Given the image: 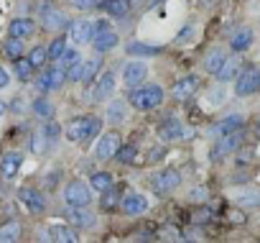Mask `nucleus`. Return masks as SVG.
Returning a JSON list of instances; mask_svg holds the SVG:
<instances>
[{
    "label": "nucleus",
    "mask_w": 260,
    "mask_h": 243,
    "mask_svg": "<svg viewBox=\"0 0 260 243\" xmlns=\"http://www.w3.org/2000/svg\"><path fill=\"white\" fill-rule=\"evenodd\" d=\"M100 131H102V120L97 115H82V118H74L67 126V139L72 144H87L97 139Z\"/></svg>",
    "instance_id": "nucleus-1"
},
{
    "label": "nucleus",
    "mask_w": 260,
    "mask_h": 243,
    "mask_svg": "<svg viewBox=\"0 0 260 243\" xmlns=\"http://www.w3.org/2000/svg\"><path fill=\"white\" fill-rule=\"evenodd\" d=\"M164 90L158 85H136L127 95V105H133L136 110H153L164 102Z\"/></svg>",
    "instance_id": "nucleus-2"
},
{
    "label": "nucleus",
    "mask_w": 260,
    "mask_h": 243,
    "mask_svg": "<svg viewBox=\"0 0 260 243\" xmlns=\"http://www.w3.org/2000/svg\"><path fill=\"white\" fill-rule=\"evenodd\" d=\"M64 202L72 205V207H84L92 202V187L89 182L84 179H72L67 187H64Z\"/></svg>",
    "instance_id": "nucleus-3"
},
{
    "label": "nucleus",
    "mask_w": 260,
    "mask_h": 243,
    "mask_svg": "<svg viewBox=\"0 0 260 243\" xmlns=\"http://www.w3.org/2000/svg\"><path fill=\"white\" fill-rule=\"evenodd\" d=\"M257 90H260V67L240 69L237 82H235V95L237 97H247V95H255Z\"/></svg>",
    "instance_id": "nucleus-4"
},
{
    "label": "nucleus",
    "mask_w": 260,
    "mask_h": 243,
    "mask_svg": "<svg viewBox=\"0 0 260 243\" xmlns=\"http://www.w3.org/2000/svg\"><path fill=\"white\" fill-rule=\"evenodd\" d=\"M39 13H41V26L46 31H61V29L69 26V18L61 11H56L51 3H41L39 6Z\"/></svg>",
    "instance_id": "nucleus-5"
},
{
    "label": "nucleus",
    "mask_w": 260,
    "mask_h": 243,
    "mask_svg": "<svg viewBox=\"0 0 260 243\" xmlns=\"http://www.w3.org/2000/svg\"><path fill=\"white\" fill-rule=\"evenodd\" d=\"M18 202L31 212V215H41L46 210V197L41 190H34V187H21L18 190Z\"/></svg>",
    "instance_id": "nucleus-6"
},
{
    "label": "nucleus",
    "mask_w": 260,
    "mask_h": 243,
    "mask_svg": "<svg viewBox=\"0 0 260 243\" xmlns=\"http://www.w3.org/2000/svg\"><path fill=\"white\" fill-rule=\"evenodd\" d=\"M151 184H153V190H156L158 195H169V192H174V190L181 184V174H179L176 169H161V172L153 174Z\"/></svg>",
    "instance_id": "nucleus-7"
},
{
    "label": "nucleus",
    "mask_w": 260,
    "mask_h": 243,
    "mask_svg": "<svg viewBox=\"0 0 260 243\" xmlns=\"http://www.w3.org/2000/svg\"><path fill=\"white\" fill-rule=\"evenodd\" d=\"M199 87H202V79H199V77H194V74H189V77L176 79V85L171 87V95H174V100L186 102V100H191V97L199 92Z\"/></svg>",
    "instance_id": "nucleus-8"
},
{
    "label": "nucleus",
    "mask_w": 260,
    "mask_h": 243,
    "mask_svg": "<svg viewBox=\"0 0 260 243\" xmlns=\"http://www.w3.org/2000/svg\"><path fill=\"white\" fill-rule=\"evenodd\" d=\"M117 149H120V136H117V133H102V136L97 139V144H94L92 151H94V159L107 161V159H115Z\"/></svg>",
    "instance_id": "nucleus-9"
},
{
    "label": "nucleus",
    "mask_w": 260,
    "mask_h": 243,
    "mask_svg": "<svg viewBox=\"0 0 260 243\" xmlns=\"http://www.w3.org/2000/svg\"><path fill=\"white\" fill-rule=\"evenodd\" d=\"M186 136H191L189 128L181 123L179 118H174V115L166 118L164 123L158 126V139H161V141H179V139H186Z\"/></svg>",
    "instance_id": "nucleus-10"
},
{
    "label": "nucleus",
    "mask_w": 260,
    "mask_h": 243,
    "mask_svg": "<svg viewBox=\"0 0 260 243\" xmlns=\"http://www.w3.org/2000/svg\"><path fill=\"white\" fill-rule=\"evenodd\" d=\"M240 144H242V128H240V131H232V133L219 136V141H217V144H214V149H212V159H222V156H227V154L237 151V149H240Z\"/></svg>",
    "instance_id": "nucleus-11"
},
{
    "label": "nucleus",
    "mask_w": 260,
    "mask_h": 243,
    "mask_svg": "<svg viewBox=\"0 0 260 243\" xmlns=\"http://www.w3.org/2000/svg\"><path fill=\"white\" fill-rule=\"evenodd\" d=\"M120 210L130 218H136V215H143L148 210V197L141 195V192H127L122 200H120Z\"/></svg>",
    "instance_id": "nucleus-12"
},
{
    "label": "nucleus",
    "mask_w": 260,
    "mask_h": 243,
    "mask_svg": "<svg viewBox=\"0 0 260 243\" xmlns=\"http://www.w3.org/2000/svg\"><path fill=\"white\" fill-rule=\"evenodd\" d=\"M146 77H148V64L141 59H136V62H127L125 67H122V79H125V85H130V87H136V85H143L146 82Z\"/></svg>",
    "instance_id": "nucleus-13"
},
{
    "label": "nucleus",
    "mask_w": 260,
    "mask_h": 243,
    "mask_svg": "<svg viewBox=\"0 0 260 243\" xmlns=\"http://www.w3.org/2000/svg\"><path fill=\"white\" fill-rule=\"evenodd\" d=\"M94 36V23L92 21H72L69 23V39L74 46H82L87 41H92Z\"/></svg>",
    "instance_id": "nucleus-14"
},
{
    "label": "nucleus",
    "mask_w": 260,
    "mask_h": 243,
    "mask_svg": "<svg viewBox=\"0 0 260 243\" xmlns=\"http://www.w3.org/2000/svg\"><path fill=\"white\" fill-rule=\"evenodd\" d=\"M67 218H69V223H72L77 230H89V228H94V223H97L94 212H89L87 205H84V207H72V205H69Z\"/></svg>",
    "instance_id": "nucleus-15"
},
{
    "label": "nucleus",
    "mask_w": 260,
    "mask_h": 243,
    "mask_svg": "<svg viewBox=\"0 0 260 243\" xmlns=\"http://www.w3.org/2000/svg\"><path fill=\"white\" fill-rule=\"evenodd\" d=\"M44 240H54V243H77V240H79V233H77L74 228H69V225L54 223L51 228H46Z\"/></svg>",
    "instance_id": "nucleus-16"
},
{
    "label": "nucleus",
    "mask_w": 260,
    "mask_h": 243,
    "mask_svg": "<svg viewBox=\"0 0 260 243\" xmlns=\"http://www.w3.org/2000/svg\"><path fill=\"white\" fill-rule=\"evenodd\" d=\"M115 85H117L115 74H112V72H105V74L94 82L92 100H94V102H105V100H110V97H112V92H115Z\"/></svg>",
    "instance_id": "nucleus-17"
},
{
    "label": "nucleus",
    "mask_w": 260,
    "mask_h": 243,
    "mask_svg": "<svg viewBox=\"0 0 260 243\" xmlns=\"http://www.w3.org/2000/svg\"><path fill=\"white\" fill-rule=\"evenodd\" d=\"M21 167H23V154H18V151H11L0 159V174H3V179H16Z\"/></svg>",
    "instance_id": "nucleus-18"
},
{
    "label": "nucleus",
    "mask_w": 260,
    "mask_h": 243,
    "mask_svg": "<svg viewBox=\"0 0 260 243\" xmlns=\"http://www.w3.org/2000/svg\"><path fill=\"white\" fill-rule=\"evenodd\" d=\"M242 123H245V118L240 115V113H232V115H227V118H222L219 123H214L212 126V136L214 139H219V136H224V133H232V131H240L242 128Z\"/></svg>",
    "instance_id": "nucleus-19"
},
{
    "label": "nucleus",
    "mask_w": 260,
    "mask_h": 243,
    "mask_svg": "<svg viewBox=\"0 0 260 243\" xmlns=\"http://www.w3.org/2000/svg\"><path fill=\"white\" fill-rule=\"evenodd\" d=\"M36 34V21L31 18H13L8 23V36H16V39H31Z\"/></svg>",
    "instance_id": "nucleus-20"
},
{
    "label": "nucleus",
    "mask_w": 260,
    "mask_h": 243,
    "mask_svg": "<svg viewBox=\"0 0 260 243\" xmlns=\"http://www.w3.org/2000/svg\"><path fill=\"white\" fill-rule=\"evenodd\" d=\"M240 69H242V62H240V57L235 54V57H227V59H224V64L214 72V77H217L219 82H230V79H235V77L240 74Z\"/></svg>",
    "instance_id": "nucleus-21"
},
{
    "label": "nucleus",
    "mask_w": 260,
    "mask_h": 243,
    "mask_svg": "<svg viewBox=\"0 0 260 243\" xmlns=\"http://www.w3.org/2000/svg\"><path fill=\"white\" fill-rule=\"evenodd\" d=\"M100 8L107 13V16H115V18H125L133 8V0H102Z\"/></svg>",
    "instance_id": "nucleus-22"
},
{
    "label": "nucleus",
    "mask_w": 260,
    "mask_h": 243,
    "mask_svg": "<svg viewBox=\"0 0 260 243\" xmlns=\"http://www.w3.org/2000/svg\"><path fill=\"white\" fill-rule=\"evenodd\" d=\"M235 202L240 207H257L260 205V190L257 187H242L235 192Z\"/></svg>",
    "instance_id": "nucleus-23"
},
{
    "label": "nucleus",
    "mask_w": 260,
    "mask_h": 243,
    "mask_svg": "<svg viewBox=\"0 0 260 243\" xmlns=\"http://www.w3.org/2000/svg\"><path fill=\"white\" fill-rule=\"evenodd\" d=\"M117 34H112V31H105V34H97V36H92V46H94V51L97 54H105V51H112L115 46H117Z\"/></svg>",
    "instance_id": "nucleus-24"
},
{
    "label": "nucleus",
    "mask_w": 260,
    "mask_h": 243,
    "mask_svg": "<svg viewBox=\"0 0 260 243\" xmlns=\"http://www.w3.org/2000/svg\"><path fill=\"white\" fill-rule=\"evenodd\" d=\"M127 118V100H112L107 105V120L110 123H122V120Z\"/></svg>",
    "instance_id": "nucleus-25"
},
{
    "label": "nucleus",
    "mask_w": 260,
    "mask_h": 243,
    "mask_svg": "<svg viewBox=\"0 0 260 243\" xmlns=\"http://www.w3.org/2000/svg\"><path fill=\"white\" fill-rule=\"evenodd\" d=\"M130 57H158L161 54V46L156 44H141V41H133V44H127L125 49Z\"/></svg>",
    "instance_id": "nucleus-26"
},
{
    "label": "nucleus",
    "mask_w": 260,
    "mask_h": 243,
    "mask_svg": "<svg viewBox=\"0 0 260 243\" xmlns=\"http://www.w3.org/2000/svg\"><path fill=\"white\" fill-rule=\"evenodd\" d=\"M250 44H252V31H250V29H240V31L232 36V41H230V49H232L235 54H240V51L250 49Z\"/></svg>",
    "instance_id": "nucleus-27"
},
{
    "label": "nucleus",
    "mask_w": 260,
    "mask_h": 243,
    "mask_svg": "<svg viewBox=\"0 0 260 243\" xmlns=\"http://www.w3.org/2000/svg\"><path fill=\"white\" fill-rule=\"evenodd\" d=\"M79 67H82V85H87V82H92L94 77H97V72L102 69V62L97 59V57H92V59H84V62H79Z\"/></svg>",
    "instance_id": "nucleus-28"
},
{
    "label": "nucleus",
    "mask_w": 260,
    "mask_h": 243,
    "mask_svg": "<svg viewBox=\"0 0 260 243\" xmlns=\"http://www.w3.org/2000/svg\"><path fill=\"white\" fill-rule=\"evenodd\" d=\"M46 77H49V90H61V85L67 82V67H61L59 62L51 67V69H44Z\"/></svg>",
    "instance_id": "nucleus-29"
},
{
    "label": "nucleus",
    "mask_w": 260,
    "mask_h": 243,
    "mask_svg": "<svg viewBox=\"0 0 260 243\" xmlns=\"http://www.w3.org/2000/svg\"><path fill=\"white\" fill-rule=\"evenodd\" d=\"M21 233H23V228H21V223H16V220L0 225V243H13V240L21 238Z\"/></svg>",
    "instance_id": "nucleus-30"
},
{
    "label": "nucleus",
    "mask_w": 260,
    "mask_h": 243,
    "mask_svg": "<svg viewBox=\"0 0 260 243\" xmlns=\"http://www.w3.org/2000/svg\"><path fill=\"white\" fill-rule=\"evenodd\" d=\"M224 59H227V54H224V49H212L207 57H204V69L209 72V74H214L222 64H224Z\"/></svg>",
    "instance_id": "nucleus-31"
},
{
    "label": "nucleus",
    "mask_w": 260,
    "mask_h": 243,
    "mask_svg": "<svg viewBox=\"0 0 260 243\" xmlns=\"http://www.w3.org/2000/svg\"><path fill=\"white\" fill-rule=\"evenodd\" d=\"M31 110H34V115L36 118H41V120H51L54 118V102L51 100H46V97H39L34 105H31Z\"/></svg>",
    "instance_id": "nucleus-32"
},
{
    "label": "nucleus",
    "mask_w": 260,
    "mask_h": 243,
    "mask_svg": "<svg viewBox=\"0 0 260 243\" xmlns=\"http://www.w3.org/2000/svg\"><path fill=\"white\" fill-rule=\"evenodd\" d=\"M89 187H92V192H105V190H110V187H112V174H110V172H94L92 179H89Z\"/></svg>",
    "instance_id": "nucleus-33"
},
{
    "label": "nucleus",
    "mask_w": 260,
    "mask_h": 243,
    "mask_svg": "<svg viewBox=\"0 0 260 243\" xmlns=\"http://www.w3.org/2000/svg\"><path fill=\"white\" fill-rule=\"evenodd\" d=\"M23 39H16V36H8V41L3 44V54L8 57V59H18V57H23Z\"/></svg>",
    "instance_id": "nucleus-34"
},
{
    "label": "nucleus",
    "mask_w": 260,
    "mask_h": 243,
    "mask_svg": "<svg viewBox=\"0 0 260 243\" xmlns=\"http://www.w3.org/2000/svg\"><path fill=\"white\" fill-rule=\"evenodd\" d=\"M13 69H16V77H18L21 82H28L31 74H34V67H31L28 57H18V59H13Z\"/></svg>",
    "instance_id": "nucleus-35"
},
{
    "label": "nucleus",
    "mask_w": 260,
    "mask_h": 243,
    "mask_svg": "<svg viewBox=\"0 0 260 243\" xmlns=\"http://www.w3.org/2000/svg\"><path fill=\"white\" fill-rule=\"evenodd\" d=\"M28 62L34 69H44V64L49 62V49L46 46H34L31 54H28Z\"/></svg>",
    "instance_id": "nucleus-36"
},
{
    "label": "nucleus",
    "mask_w": 260,
    "mask_h": 243,
    "mask_svg": "<svg viewBox=\"0 0 260 243\" xmlns=\"http://www.w3.org/2000/svg\"><path fill=\"white\" fill-rule=\"evenodd\" d=\"M49 149H51V144L46 141L44 131H36V133H34V139H31V151H34L36 156H44Z\"/></svg>",
    "instance_id": "nucleus-37"
},
{
    "label": "nucleus",
    "mask_w": 260,
    "mask_h": 243,
    "mask_svg": "<svg viewBox=\"0 0 260 243\" xmlns=\"http://www.w3.org/2000/svg\"><path fill=\"white\" fill-rule=\"evenodd\" d=\"M67 49H69V46H67V39H64V36H56V39L51 41V46H49V59H51V62H59Z\"/></svg>",
    "instance_id": "nucleus-38"
},
{
    "label": "nucleus",
    "mask_w": 260,
    "mask_h": 243,
    "mask_svg": "<svg viewBox=\"0 0 260 243\" xmlns=\"http://www.w3.org/2000/svg\"><path fill=\"white\" fill-rule=\"evenodd\" d=\"M120 202V192L115 190V187H110V190H105L102 192V200H100V205H102V210L107 212V210H115V205Z\"/></svg>",
    "instance_id": "nucleus-39"
},
{
    "label": "nucleus",
    "mask_w": 260,
    "mask_h": 243,
    "mask_svg": "<svg viewBox=\"0 0 260 243\" xmlns=\"http://www.w3.org/2000/svg\"><path fill=\"white\" fill-rule=\"evenodd\" d=\"M79 59H82V57H79V51H77V49H67V51L61 54V59H59V64L69 69V67H74V64H77Z\"/></svg>",
    "instance_id": "nucleus-40"
},
{
    "label": "nucleus",
    "mask_w": 260,
    "mask_h": 243,
    "mask_svg": "<svg viewBox=\"0 0 260 243\" xmlns=\"http://www.w3.org/2000/svg\"><path fill=\"white\" fill-rule=\"evenodd\" d=\"M44 131V136H46V141L51 144V149L56 146V139H59V133H61V128L56 126V123H51V120H49V126L46 128H41Z\"/></svg>",
    "instance_id": "nucleus-41"
},
{
    "label": "nucleus",
    "mask_w": 260,
    "mask_h": 243,
    "mask_svg": "<svg viewBox=\"0 0 260 243\" xmlns=\"http://www.w3.org/2000/svg\"><path fill=\"white\" fill-rule=\"evenodd\" d=\"M136 154H138V151H136V146H120V149H117V154H115V159H120V161H125V164H127V161H133V159H136Z\"/></svg>",
    "instance_id": "nucleus-42"
},
{
    "label": "nucleus",
    "mask_w": 260,
    "mask_h": 243,
    "mask_svg": "<svg viewBox=\"0 0 260 243\" xmlns=\"http://www.w3.org/2000/svg\"><path fill=\"white\" fill-rule=\"evenodd\" d=\"M72 6L79 8V11H92L97 6V0H72Z\"/></svg>",
    "instance_id": "nucleus-43"
},
{
    "label": "nucleus",
    "mask_w": 260,
    "mask_h": 243,
    "mask_svg": "<svg viewBox=\"0 0 260 243\" xmlns=\"http://www.w3.org/2000/svg\"><path fill=\"white\" fill-rule=\"evenodd\" d=\"M189 197H191L194 202H202V200H207V190H204V187H194V190L189 192Z\"/></svg>",
    "instance_id": "nucleus-44"
},
{
    "label": "nucleus",
    "mask_w": 260,
    "mask_h": 243,
    "mask_svg": "<svg viewBox=\"0 0 260 243\" xmlns=\"http://www.w3.org/2000/svg\"><path fill=\"white\" fill-rule=\"evenodd\" d=\"M112 26H110V21H105V18H100V21H94V36L97 34H105V31H110Z\"/></svg>",
    "instance_id": "nucleus-45"
},
{
    "label": "nucleus",
    "mask_w": 260,
    "mask_h": 243,
    "mask_svg": "<svg viewBox=\"0 0 260 243\" xmlns=\"http://www.w3.org/2000/svg\"><path fill=\"white\" fill-rule=\"evenodd\" d=\"M209 218H212V210L202 207V210H197V215H194V223H207Z\"/></svg>",
    "instance_id": "nucleus-46"
},
{
    "label": "nucleus",
    "mask_w": 260,
    "mask_h": 243,
    "mask_svg": "<svg viewBox=\"0 0 260 243\" xmlns=\"http://www.w3.org/2000/svg\"><path fill=\"white\" fill-rule=\"evenodd\" d=\"M8 82H11V74H8V69H6V67H0V90H3V87H8Z\"/></svg>",
    "instance_id": "nucleus-47"
},
{
    "label": "nucleus",
    "mask_w": 260,
    "mask_h": 243,
    "mask_svg": "<svg viewBox=\"0 0 260 243\" xmlns=\"http://www.w3.org/2000/svg\"><path fill=\"white\" fill-rule=\"evenodd\" d=\"M191 36V26H186V31H181L179 36H176V41H184V39H189Z\"/></svg>",
    "instance_id": "nucleus-48"
},
{
    "label": "nucleus",
    "mask_w": 260,
    "mask_h": 243,
    "mask_svg": "<svg viewBox=\"0 0 260 243\" xmlns=\"http://www.w3.org/2000/svg\"><path fill=\"white\" fill-rule=\"evenodd\" d=\"M13 107H16L13 113H21V110H23V100H16V102H13Z\"/></svg>",
    "instance_id": "nucleus-49"
},
{
    "label": "nucleus",
    "mask_w": 260,
    "mask_h": 243,
    "mask_svg": "<svg viewBox=\"0 0 260 243\" xmlns=\"http://www.w3.org/2000/svg\"><path fill=\"white\" fill-rule=\"evenodd\" d=\"M3 113H6V102H3V100H0V115H3Z\"/></svg>",
    "instance_id": "nucleus-50"
}]
</instances>
